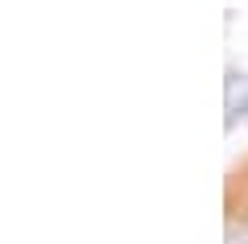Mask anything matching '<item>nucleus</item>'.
Returning <instances> with one entry per match:
<instances>
[{"label": "nucleus", "instance_id": "f257e3e1", "mask_svg": "<svg viewBox=\"0 0 248 244\" xmlns=\"http://www.w3.org/2000/svg\"><path fill=\"white\" fill-rule=\"evenodd\" d=\"M240 120H248V75L240 79L232 70L228 75V116H223V129H236Z\"/></svg>", "mask_w": 248, "mask_h": 244}, {"label": "nucleus", "instance_id": "f03ea898", "mask_svg": "<svg viewBox=\"0 0 248 244\" xmlns=\"http://www.w3.org/2000/svg\"><path fill=\"white\" fill-rule=\"evenodd\" d=\"M228 244H248V224L228 219Z\"/></svg>", "mask_w": 248, "mask_h": 244}]
</instances>
